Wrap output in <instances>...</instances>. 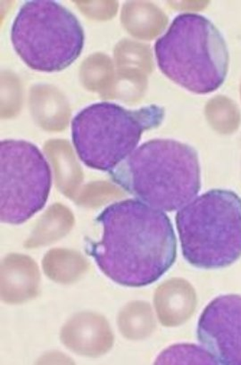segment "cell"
<instances>
[{"label": "cell", "instance_id": "cell-4", "mask_svg": "<svg viewBox=\"0 0 241 365\" xmlns=\"http://www.w3.org/2000/svg\"><path fill=\"white\" fill-rule=\"evenodd\" d=\"M185 260L215 270L241 257V198L229 190H211L195 197L175 216Z\"/></svg>", "mask_w": 241, "mask_h": 365}, {"label": "cell", "instance_id": "cell-6", "mask_svg": "<svg viewBox=\"0 0 241 365\" xmlns=\"http://www.w3.org/2000/svg\"><path fill=\"white\" fill-rule=\"evenodd\" d=\"M10 37L24 63L43 73L68 68L79 58L85 44L79 19L52 0L24 3L14 20Z\"/></svg>", "mask_w": 241, "mask_h": 365}, {"label": "cell", "instance_id": "cell-7", "mask_svg": "<svg viewBox=\"0 0 241 365\" xmlns=\"http://www.w3.org/2000/svg\"><path fill=\"white\" fill-rule=\"evenodd\" d=\"M0 219L20 225L47 204L52 171L36 145L22 140L0 143Z\"/></svg>", "mask_w": 241, "mask_h": 365}, {"label": "cell", "instance_id": "cell-2", "mask_svg": "<svg viewBox=\"0 0 241 365\" xmlns=\"http://www.w3.org/2000/svg\"><path fill=\"white\" fill-rule=\"evenodd\" d=\"M108 173L136 200L163 212L180 210L201 189L198 152L175 140L147 141Z\"/></svg>", "mask_w": 241, "mask_h": 365}, {"label": "cell", "instance_id": "cell-3", "mask_svg": "<svg viewBox=\"0 0 241 365\" xmlns=\"http://www.w3.org/2000/svg\"><path fill=\"white\" fill-rule=\"evenodd\" d=\"M154 51L161 72L187 91L209 94L225 83L228 47L221 31L207 17L195 13L177 16L155 41Z\"/></svg>", "mask_w": 241, "mask_h": 365}, {"label": "cell", "instance_id": "cell-8", "mask_svg": "<svg viewBox=\"0 0 241 365\" xmlns=\"http://www.w3.org/2000/svg\"><path fill=\"white\" fill-rule=\"evenodd\" d=\"M197 336L218 364L241 365V296L212 300L198 320Z\"/></svg>", "mask_w": 241, "mask_h": 365}, {"label": "cell", "instance_id": "cell-5", "mask_svg": "<svg viewBox=\"0 0 241 365\" xmlns=\"http://www.w3.org/2000/svg\"><path fill=\"white\" fill-rule=\"evenodd\" d=\"M165 110L150 105L130 110L111 102L94 103L72 120L78 158L88 168L110 173L125 160L147 130L162 125Z\"/></svg>", "mask_w": 241, "mask_h": 365}, {"label": "cell", "instance_id": "cell-1", "mask_svg": "<svg viewBox=\"0 0 241 365\" xmlns=\"http://www.w3.org/2000/svg\"><path fill=\"white\" fill-rule=\"evenodd\" d=\"M101 240H88L86 253L117 284L140 288L153 284L175 264L177 239L171 220L143 201L109 205L96 218Z\"/></svg>", "mask_w": 241, "mask_h": 365}, {"label": "cell", "instance_id": "cell-9", "mask_svg": "<svg viewBox=\"0 0 241 365\" xmlns=\"http://www.w3.org/2000/svg\"><path fill=\"white\" fill-rule=\"evenodd\" d=\"M155 364H218L212 354L203 346L180 344L163 352Z\"/></svg>", "mask_w": 241, "mask_h": 365}]
</instances>
